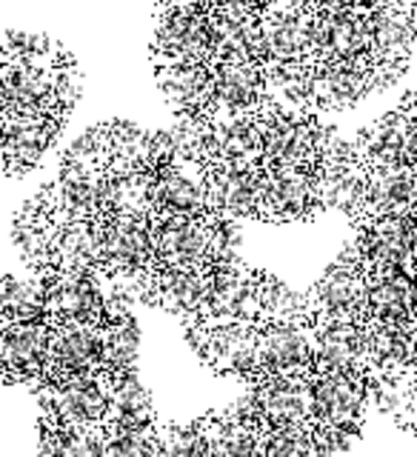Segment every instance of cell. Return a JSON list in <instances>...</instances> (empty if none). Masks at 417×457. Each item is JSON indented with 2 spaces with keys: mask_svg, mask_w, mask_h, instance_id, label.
<instances>
[{
  "mask_svg": "<svg viewBox=\"0 0 417 457\" xmlns=\"http://www.w3.org/2000/svg\"><path fill=\"white\" fill-rule=\"evenodd\" d=\"M29 275L89 280L189 323L246 266L238 220L212 204L175 132L97 123L14 214Z\"/></svg>",
  "mask_w": 417,
  "mask_h": 457,
  "instance_id": "obj_1",
  "label": "cell"
},
{
  "mask_svg": "<svg viewBox=\"0 0 417 457\" xmlns=\"http://www.w3.org/2000/svg\"><path fill=\"white\" fill-rule=\"evenodd\" d=\"M304 300L318 343L371 397L417 383V212L354 226Z\"/></svg>",
  "mask_w": 417,
  "mask_h": 457,
  "instance_id": "obj_2",
  "label": "cell"
},
{
  "mask_svg": "<svg viewBox=\"0 0 417 457\" xmlns=\"http://www.w3.org/2000/svg\"><path fill=\"white\" fill-rule=\"evenodd\" d=\"M132 303L89 280L0 275V386L66 392L138 378Z\"/></svg>",
  "mask_w": 417,
  "mask_h": 457,
  "instance_id": "obj_3",
  "label": "cell"
},
{
  "mask_svg": "<svg viewBox=\"0 0 417 457\" xmlns=\"http://www.w3.org/2000/svg\"><path fill=\"white\" fill-rule=\"evenodd\" d=\"M243 397L295 457H338L375 409L366 380L318 337L257 371Z\"/></svg>",
  "mask_w": 417,
  "mask_h": 457,
  "instance_id": "obj_4",
  "label": "cell"
},
{
  "mask_svg": "<svg viewBox=\"0 0 417 457\" xmlns=\"http://www.w3.org/2000/svg\"><path fill=\"white\" fill-rule=\"evenodd\" d=\"M183 337L212 375L249 386L269 363L314 340L304 292L246 263L223 297L183 323Z\"/></svg>",
  "mask_w": 417,
  "mask_h": 457,
  "instance_id": "obj_5",
  "label": "cell"
},
{
  "mask_svg": "<svg viewBox=\"0 0 417 457\" xmlns=\"http://www.w3.org/2000/svg\"><path fill=\"white\" fill-rule=\"evenodd\" d=\"M38 395V457H166V423L140 375Z\"/></svg>",
  "mask_w": 417,
  "mask_h": 457,
  "instance_id": "obj_6",
  "label": "cell"
},
{
  "mask_svg": "<svg viewBox=\"0 0 417 457\" xmlns=\"http://www.w3.org/2000/svg\"><path fill=\"white\" fill-rule=\"evenodd\" d=\"M166 457H295L269 423L238 397L189 423H166Z\"/></svg>",
  "mask_w": 417,
  "mask_h": 457,
  "instance_id": "obj_7",
  "label": "cell"
},
{
  "mask_svg": "<svg viewBox=\"0 0 417 457\" xmlns=\"http://www.w3.org/2000/svg\"><path fill=\"white\" fill-rule=\"evenodd\" d=\"M152 61H180L192 66H212V23L209 12H163L157 14Z\"/></svg>",
  "mask_w": 417,
  "mask_h": 457,
  "instance_id": "obj_8",
  "label": "cell"
},
{
  "mask_svg": "<svg viewBox=\"0 0 417 457\" xmlns=\"http://www.w3.org/2000/svg\"><path fill=\"white\" fill-rule=\"evenodd\" d=\"M417 52V29L412 9H378L369 12V57L375 66H409Z\"/></svg>",
  "mask_w": 417,
  "mask_h": 457,
  "instance_id": "obj_9",
  "label": "cell"
},
{
  "mask_svg": "<svg viewBox=\"0 0 417 457\" xmlns=\"http://www.w3.org/2000/svg\"><path fill=\"white\" fill-rule=\"evenodd\" d=\"M157 86H161L163 97L169 100L171 112L180 120H192L195 114L204 109L212 89V71L209 66H192L180 61H152Z\"/></svg>",
  "mask_w": 417,
  "mask_h": 457,
  "instance_id": "obj_10",
  "label": "cell"
},
{
  "mask_svg": "<svg viewBox=\"0 0 417 457\" xmlns=\"http://www.w3.org/2000/svg\"><path fill=\"white\" fill-rule=\"evenodd\" d=\"M304 4L321 12H366V0H304Z\"/></svg>",
  "mask_w": 417,
  "mask_h": 457,
  "instance_id": "obj_11",
  "label": "cell"
},
{
  "mask_svg": "<svg viewBox=\"0 0 417 457\" xmlns=\"http://www.w3.org/2000/svg\"><path fill=\"white\" fill-rule=\"evenodd\" d=\"M163 12H209V0H157V14Z\"/></svg>",
  "mask_w": 417,
  "mask_h": 457,
  "instance_id": "obj_12",
  "label": "cell"
},
{
  "mask_svg": "<svg viewBox=\"0 0 417 457\" xmlns=\"http://www.w3.org/2000/svg\"><path fill=\"white\" fill-rule=\"evenodd\" d=\"M218 4H223V0H209V9H212V6H218Z\"/></svg>",
  "mask_w": 417,
  "mask_h": 457,
  "instance_id": "obj_13",
  "label": "cell"
},
{
  "mask_svg": "<svg viewBox=\"0 0 417 457\" xmlns=\"http://www.w3.org/2000/svg\"><path fill=\"white\" fill-rule=\"evenodd\" d=\"M412 14H417V0H412Z\"/></svg>",
  "mask_w": 417,
  "mask_h": 457,
  "instance_id": "obj_14",
  "label": "cell"
},
{
  "mask_svg": "<svg viewBox=\"0 0 417 457\" xmlns=\"http://www.w3.org/2000/svg\"><path fill=\"white\" fill-rule=\"evenodd\" d=\"M412 18H414V29H417V14H412Z\"/></svg>",
  "mask_w": 417,
  "mask_h": 457,
  "instance_id": "obj_15",
  "label": "cell"
}]
</instances>
